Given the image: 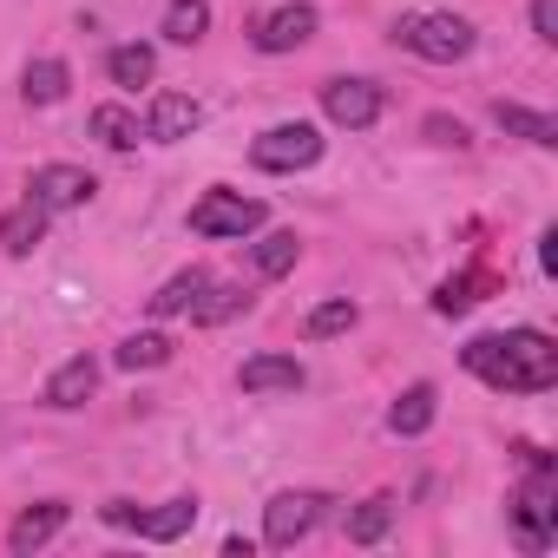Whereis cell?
I'll list each match as a JSON object with an SVG mask.
<instances>
[{"label":"cell","mask_w":558,"mask_h":558,"mask_svg":"<svg viewBox=\"0 0 558 558\" xmlns=\"http://www.w3.org/2000/svg\"><path fill=\"white\" fill-rule=\"evenodd\" d=\"M460 362L486 381V388H506V395H545L558 381V349L551 336L538 329H506V336H473L460 349Z\"/></svg>","instance_id":"obj_1"},{"label":"cell","mask_w":558,"mask_h":558,"mask_svg":"<svg viewBox=\"0 0 558 558\" xmlns=\"http://www.w3.org/2000/svg\"><path fill=\"white\" fill-rule=\"evenodd\" d=\"M395 40H401L408 53L434 60V66H453V60L473 53V27H466L460 14H408V21L395 27Z\"/></svg>","instance_id":"obj_2"},{"label":"cell","mask_w":558,"mask_h":558,"mask_svg":"<svg viewBox=\"0 0 558 558\" xmlns=\"http://www.w3.org/2000/svg\"><path fill=\"white\" fill-rule=\"evenodd\" d=\"M323 158V132L316 125H269L256 145H250V165L256 171H303V165H316Z\"/></svg>","instance_id":"obj_3"},{"label":"cell","mask_w":558,"mask_h":558,"mask_svg":"<svg viewBox=\"0 0 558 558\" xmlns=\"http://www.w3.org/2000/svg\"><path fill=\"white\" fill-rule=\"evenodd\" d=\"M256 223H263V204L243 197V191H204L191 204V230L197 236H250Z\"/></svg>","instance_id":"obj_4"},{"label":"cell","mask_w":558,"mask_h":558,"mask_svg":"<svg viewBox=\"0 0 558 558\" xmlns=\"http://www.w3.org/2000/svg\"><path fill=\"white\" fill-rule=\"evenodd\" d=\"M323 493H276L269 506H263V545H276V551H290L296 538H310L316 532V519H323Z\"/></svg>","instance_id":"obj_5"},{"label":"cell","mask_w":558,"mask_h":558,"mask_svg":"<svg viewBox=\"0 0 558 558\" xmlns=\"http://www.w3.org/2000/svg\"><path fill=\"white\" fill-rule=\"evenodd\" d=\"M512 525H519V545L525 551H545L551 532H558V493H551V466L538 460V480L512 499Z\"/></svg>","instance_id":"obj_6"},{"label":"cell","mask_w":558,"mask_h":558,"mask_svg":"<svg viewBox=\"0 0 558 558\" xmlns=\"http://www.w3.org/2000/svg\"><path fill=\"white\" fill-rule=\"evenodd\" d=\"M323 112H329V125L368 132V125L381 119V86H375V80H329V86H323Z\"/></svg>","instance_id":"obj_7"},{"label":"cell","mask_w":558,"mask_h":558,"mask_svg":"<svg viewBox=\"0 0 558 558\" xmlns=\"http://www.w3.org/2000/svg\"><path fill=\"white\" fill-rule=\"evenodd\" d=\"M99 184H93V171H80V165H40L34 178H27V197L40 204V210H73V204H86Z\"/></svg>","instance_id":"obj_8"},{"label":"cell","mask_w":558,"mask_h":558,"mask_svg":"<svg viewBox=\"0 0 558 558\" xmlns=\"http://www.w3.org/2000/svg\"><path fill=\"white\" fill-rule=\"evenodd\" d=\"M197 125H204V106H197L191 93H158V99H151V119H145V138L178 145V138H191Z\"/></svg>","instance_id":"obj_9"},{"label":"cell","mask_w":558,"mask_h":558,"mask_svg":"<svg viewBox=\"0 0 558 558\" xmlns=\"http://www.w3.org/2000/svg\"><path fill=\"white\" fill-rule=\"evenodd\" d=\"M310 34H316V8H310V0H290V8H276V14L256 27V47H263V53H296Z\"/></svg>","instance_id":"obj_10"},{"label":"cell","mask_w":558,"mask_h":558,"mask_svg":"<svg viewBox=\"0 0 558 558\" xmlns=\"http://www.w3.org/2000/svg\"><path fill=\"white\" fill-rule=\"evenodd\" d=\"M236 381H243V395H296L303 388V362L296 355H250L236 368Z\"/></svg>","instance_id":"obj_11"},{"label":"cell","mask_w":558,"mask_h":558,"mask_svg":"<svg viewBox=\"0 0 558 558\" xmlns=\"http://www.w3.org/2000/svg\"><path fill=\"white\" fill-rule=\"evenodd\" d=\"M60 525H66V506H60V499H40V506H27V512L14 519L8 545H14V551H40L47 538H60Z\"/></svg>","instance_id":"obj_12"},{"label":"cell","mask_w":558,"mask_h":558,"mask_svg":"<svg viewBox=\"0 0 558 558\" xmlns=\"http://www.w3.org/2000/svg\"><path fill=\"white\" fill-rule=\"evenodd\" d=\"M93 388H99V362H93V355H73V362L47 381V408H80V401H93Z\"/></svg>","instance_id":"obj_13"},{"label":"cell","mask_w":558,"mask_h":558,"mask_svg":"<svg viewBox=\"0 0 558 558\" xmlns=\"http://www.w3.org/2000/svg\"><path fill=\"white\" fill-rule=\"evenodd\" d=\"M434 408H440V395H434V381H414L395 408H388V427L401 434V440H414V434H427L434 427Z\"/></svg>","instance_id":"obj_14"},{"label":"cell","mask_w":558,"mask_h":558,"mask_svg":"<svg viewBox=\"0 0 558 558\" xmlns=\"http://www.w3.org/2000/svg\"><path fill=\"white\" fill-rule=\"evenodd\" d=\"M493 119H499V132H512V138H525V145H558V119H545V112H532V106H512V99H499L493 106Z\"/></svg>","instance_id":"obj_15"},{"label":"cell","mask_w":558,"mask_h":558,"mask_svg":"<svg viewBox=\"0 0 558 558\" xmlns=\"http://www.w3.org/2000/svg\"><path fill=\"white\" fill-rule=\"evenodd\" d=\"M40 236H47V210H40L34 197H21L8 217H0V243H8V256H27Z\"/></svg>","instance_id":"obj_16"},{"label":"cell","mask_w":558,"mask_h":558,"mask_svg":"<svg viewBox=\"0 0 558 558\" xmlns=\"http://www.w3.org/2000/svg\"><path fill=\"white\" fill-rule=\"evenodd\" d=\"M204 290H210V276H204V269H178L171 283L151 296V316H184V310L204 303Z\"/></svg>","instance_id":"obj_17"},{"label":"cell","mask_w":558,"mask_h":558,"mask_svg":"<svg viewBox=\"0 0 558 558\" xmlns=\"http://www.w3.org/2000/svg\"><path fill=\"white\" fill-rule=\"evenodd\" d=\"M210 34V0H171L165 8V40L171 47H197Z\"/></svg>","instance_id":"obj_18"},{"label":"cell","mask_w":558,"mask_h":558,"mask_svg":"<svg viewBox=\"0 0 558 558\" xmlns=\"http://www.w3.org/2000/svg\"><path fill=\"white\" fill-rule=\"evenodd\" d=\"M66 86H73L66 60H34V66H27V80H21L27 106H60V99H66Z\"/></svg>","instance_id":"obj_19"},{"label":"cell","mask_w":558,"mask_h":558,"mask_svg":"<svg viewBox=\"0 0 558 558\" xmlns=\"http://www.w3.org/2000/svg\"><path fill=\"white\" fill-rule=\"evenodd\" d=\"M191 525H197V499H171V506H158V512H138V532H145V538H158V545L184 538Z\"/></svg>","instance_id":"obj_20"},{"label":"cell","mask_w":558,"mask_h":558,"mask_svg":"<svg viewBox=\"0 0 558 558\" xmlns=\"http://www.w3.org/2000/svg\"><path fill=\"white\" fill-rule=\"evenodd\" d=\"M388 525H395V499H388V493H375V499H362V506L349 512V545H375Z\"/></svg>","instance_id":"obj_21"},{"label":"cell","mask_w":558,"mask_h":558,"mask_svg":"<svg viewBox=\"0 0 558 558\" xmlns=\"http://www.w3.org/2000/svg\"><path fill=\"white\" fill-rule=\"evenodd\" d=\"M296 256H303L296 230H269V236L256 243V276H290V269H296Z\"/></svg>","instance_id":"obj_22"},{"label":"cell","mask_w":558,"mask_h":558,"mask_svg":"<svg viewBox=\"0 0 558 558\" xmlns=\"http://www.w3.org/2000/svg\"><path fill=\"white\" fill-rule=\"evenodd\" d=\"M106 73H112V86H151V73H158V53H151V47H112Z\"/></svg>","instance_id":"obj_23"},{"label":"cell","mask_w":558,"mask_h":558,"mask_svg":"<svg viewBox=\"0 0 558 558\" xmlns=\"http://www.w3.org/2000/svg\"><path fill=\"white\" fill-rule=\"evenodd\" d=\"M93 138H99L106 151H132V145H138V119H132L125 106H99V112H93Z\"/></svg>","instance_id":"obj_24"},{"label":"cell","mask_w":558,"mask_h":558,"mask_svg":"<svg viewBox=\"0 0 558 558\" xmlns=\"http://www.w3.org/2000/svg\"><path fill=\"white\" fill-rule=\"evenodd\" d=\"M171 362V336H158V329H145V336H125L119 342V368H165Z\"/></svg>","instance_id":"obj_25"},{"label":"cell","mask_w":558,"mask_h":558,"mask_svg":"<svg viewBox=\"0 0 558 558\" xmlns=\"http://www.w3.org/2000/svg\"><path fill=\"white\" fill-rule=\"evenodd\" d=\"M355 316H362V310H355L349 296H336V303H323V310H310V323H303V336H310V342H323V336H342V329H355Z\"/></svg>","instance_id":"obj_26"},{"label":"cell","mask_w":558,"mask_h":558,"mask_svg":"<svg viewBox=\"0 0 558 558\" xmlns=\"http://www.w3.org/2000/svg\"><path fill=\"white\" fill-rule=\"evenodd\" d=\"M473 290H480V276H447L440 296H434V310H440V316H460V310H473V303H480Z\"/></svg>","instance_id":"obj_27"},{"label":"cell","mask_w":558,"mask_h":558,"mask_svg":"<svg viewBox=\"0 0 558 558\" xmlns=\"http://www.w3.org/2000/svg\"><path fill=\"white\" fill-rule=\"evenodd\" d=\"M236 310H243V290H217V296L204 290V303H197L191 316H197V323H223V316H236Z\"/></svg>","instance_id":"obj_28"},{"label":"cell","mask_w":558,"mask_h":558,"mask_svg":"<svg viewBox=\"0 0 558 558\" xmlns=\"http://www.w3.org/2000/svg\"><path fill=\"white\" fill-rule=\"evenodd\" d=\"M532 34L538 40H558V0H532Z\"/></svg>","instance_id":"obj_29"},{"label":"cell","mask_w":558,"mask_h":558,"mask_svg":"<svg viewBox=\"0 0 558 558\" xmlns=\"http://www.w3.org/2000/svg\"><path fill=\"white\" fill-rule=\"evenodd\" d=\"M427 138H440V145H466V125H460V119H427Z\"/></svg>","instance_id":"obj_30"},{"label":"cell","mask_w":558,"mask_h":558,"mask_svg":"<svg viewBox=\"0 0 558 558\" xmlns=\"http://www.w3.org/2000/svg\"><path fill=\"white\" fill-rule=\"evenodd\" d=\"M538 263H545V269H558V230H545V236H538Z\"/></svg>","instance_id":"obj_31"}]
</instances>
